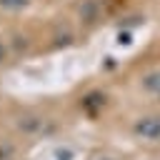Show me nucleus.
<instances>
[{"instance_id": "nucleus-1", "label": "nucleus", "mask_w": 160, "mask_h": 160, "mask_svg": "<svg viewBox=\"0 0 160 160\" xmlns=\"http://www.w3.org/2000/svg\"><path fill=\"white\" fill-rule=\"evenodd\" d=\"M135 132L152 140V138L160 135V120H158V118H142V120L135 125Z\"/></svg>"}, {"instance_id": "nucleus-2", "label": "nucleus", "mask_w": 160, "mask_h": 160, "mask_svg": "<svg viewBox=\"0 0 160 160\" xmlns=\"http://www.w3.org/2000/svg\"><path fill=\"white\" fill-rule=\"evenodd\" d=\"M142 88H148V90H160V72L148 75V78L142 80Z\"/></svg>"}, {"instance_id": "nucleus-3", "label": "nucleus", "mask_w": 160, "mask_h": 160, "mask_svg": "<svg viewBox=\"0 0 160 160\" xmlns=\"http://www.w3.org/2000/svg\"><path fill=\"white\" fill-rule=\"evenodd\" d=\"M30 0H0V8H8V10H18V8H25Z\"/></svg>"}, {"instance_id": "nucleus-4", "label": "nucleus", "mask_w": 160, "mask_h": 160, "mask_svg": "<svg viewBox=\"0 0 160 160\" xmlns=\"http://www.w3.org/2000/svg\"><path fill=\"white\" fill-rule=\"evenodd\" d=\"M2 60H5V45L0 42V62H2Z\"/></svg>"}, {"instance_id": "nucleus-5", "label": "nucleus", "mask_w": 160, "mask_h": 160, "mask_svg": "<svg viewBox=\"0 0 160 160\" xmlns=\"http://www.w3.org/2000/svg\"><path fill=\"white\" fill-rule=\"evenodd\" d=\"M102 160H110V158H102Z\"/></svg>"}]
</instances>
